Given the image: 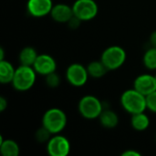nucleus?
<instances>
[{"label": "nucleus", "instance_id": "obj_1", "mask_svg": "<svg viewBox=\"0 0 156 156\" xmlns=\"http://www.w3.org/2000/svg\"><path fill=\"white\" fill-rule=\"evenodd\" d=\"M120 102L122 109L131 115L144 112L147 110L146 96L143 95L133 88L122 92Z\"/></svg>", "mask_w": 156, "mask_h": 156}, {"label": "nucleus", "instance_id": "obj_2", "mask_svg": "<svg viewBox=\"0 0 156 156\" xmlns=\"http://www.w3.org/2000/svg\"><path fill=\"white\" fill-rule=\"evenodd\" d=\"M68 117L64 111L58 108H51L45 112L42 117V125L52 134L60 133L67 126Z\"/></svg>", "mask_w": 156, "mask_h": 156}, {"label": "nucleus", "instance_id": "obj_3", "mask_svg": "<svg viewBox=\"0 0 156 156\" xmlns=\"http://www.w3.org/2000/svg\"><path fill=\"white\" fill-rule=\"evenodd\" d=\"M37 75V73L33 67L19 65L16 69L15 76L11 84L17 91L29 90L36 83Z\"/></svg>", "mask_w": 156, "mask_h": 156}, {"label": "nucleus", "instance_id": "obj_4", "mask_svg": "<svg viewBox=\"0 0 156 156\" xmlns=\"http://www.w3.org/2000/svg\"><path fill=\"white\" fill-rule=\"evenodd\" d=\"M127 54L121 46H110L103 50L101 60L108 70H116L123 66L126 61Z\"/></svg>", "mask_w": 156, "mask_h": 156}, {"label": "nucleus", "instance_id": "obj_5", "mask_svg": "<svg viewBox=\"0 0 156 156\" xmlns=\"http://www.w3.org/2000/svg\"><path fill=\"white\" fill-rule=\"evenodd\" d=\"M103 110L102 102L94 95H85L78 103L80 114L87 120L98 119Z\"/></svg>", "mask_w": 156, "mask_h": 156}, {"label": "nucleus", "instance_id": "obj_6", "mask_svg": "<svg viewBox=\"0 0 156 156\" xmlns=\"http://www.w3.org/2000/svg\"><path fill=\"white\" fill-rule=\"evenodd\" d=\"M73 14L81 21L94 19L99 12V6L95 0H76L72 5Z\"/></svg>", "mask_w": 156, "mask_h": 156}, {"label": "nucleus", "instance_id": "obj_7", "mask_svg": "<svg viewBox=\"0 0 156 156\" xmlns=\"http://www.w3.org/2000/svg\"><path fill=\"white\" fill-rule=\"evenodd\" d=\"M66 79L68 82L73 87L84 86L89 79V73L87 67H84L80 63H72L66 69Z\"/></svg>", "mask_w": 156, "mask_h": 156}, {"label": "nucleus", "instance_id": "obj_8", "mask_svg": "<svg viewBox=\"0 0 156 156\" xmlns=\"http://www.w3.org/2000/svg\"><path fill=\"white\" fill-rule=\"evenodd\" d=\"M71 145L69 139L59 133L53 134L47 143V152L49 156H68Z\"/></svg>", "mask_w": 156, "mask_h": 156}, {"label": "nucleus", "instance_id": "obj_9", "mask_svg": "<svg viewBox=\"0 0 156 156\" xmlns=\"http://www.w3.org/2000/svg\"><path fill=\"white\" fill-rule=\"evenodd\" d=\"M53 5L52 0H27V10L31 16L43 17L50 15Z\"/></svg>", "mask_w": 156, "mask_h": 156}, {"label": "nucleus", "instance_id": "obj_10", "mask_svg": "<svg viewBox=\"0 0 156 156\" xmlns=\"http://www.w3.org/2000/svg\"><path fill=\"white\" fill-rule=\"evenodd\" d=\"M33 68L38 75L47 76L56 71L57 62L55 58L48 54H38Z\"/></svg>", "mask_w": 156, "mask_h": 156}, {"label": "nucleus", "instance_id": "obj_11", "mask_svg": "<svg viewBox=\"0 0 156 156\" xmlns=\"http://www.w3.org/2000/svg\"><path fill=\"white\" fill-rule=\"evenodd\" d=\"M133 89L144 96H148L156 90V79L152 74H141L133 81Z\"/></svg>", "mask_w": 156, "mask_h": 156}, {"label": "nucleus", "instance_id": "obj_12", "mask_svg": "<svg viewBox=\"0 0 156 156\" xmlns=\"http://www.w3.org/2000/svg\"><path fill=\"white\" fill-rule=\"evenodd\" d=\"M74 16L72 6L64 4V3H58L53 5L52 10L50 12L51 18L58 23H65L67 24L69 20Z\"/></svg>", "mask_w": 156, "mask_h": 156}, {"label": "nucleus", "instance_id": "obj_13", "mask_svg": "<svg viewBox=\"0 0 156 156\" xmlns=\"http://www.w3.org/2000/svg\"><path fill=\"white\" fill-rule=\"evenodd\" d=\"M98 119L101 125L105 129H114L119 124L118 114L110 109L103 110Z\"/></svg>", "mask_w": 156, "mask_h": 156}, {"label": "nucleus", "instance_id": "obj_14", "mask_svg": "<svg viewBox=\"0 0 156 156\" xmlns=\"http://www.w3.org/2000/svg\"><path fill=\"white\" fill-rule=\"evenodd\" d=\"M0 154L3 156H18L20 148L17 143L12 139H4L0 136Z\"/></svg>", "mask_w": 156, "mask_h": 156}, {"label": "nucleus", "instance_id": "obj_15", "mask_svg": "<svg viewBox=\"0 0 156 156\" xmlns=\"http://www.w3.org/2000/svg\"><path fill=\"white\" fill-rule=\"evenodd\" d=\"M37 56H38V53L37 49L33 47L27 46V47L23 48L20 50L18 54V61L20 65L33 67Z\"/></svg>", "mask_w": 156, "mask_h": 156}, {"label": "nucleus", "instance_id": "obj_16", "mask_svg": "<svg viewBox=\"0 0 156 156\" xmlns=\"http://www.w3.org/2000/svg\"><path fill=\"white\" fill-rule=\"evenodd\" d=\"M16 69L8 60H0V82L2 84H11L15 76Z\"/></svg>", "mask_w": 156, "mask_h": 156}, {"label": "nucleus", "instance_id": "obj_17", "mask_svg": "<svg viewBox=\"0 0 156 156\" xmlns=\"http://www.w3.org/2000/svg\"><path fill=\"white\" fill-rule=\"evenodd\" d=\"M131 125L133 130L138 132H144L149 128L150 119L145 113V112L135 113L133 114L131 117Z\"/></svg>", "mask_w": 156, "mask_h": 156}, {"label": "nucleus", "instance_id": "obj_18", "mask_svg": "<svg viewBox=\"0 0 156 156\" xmlns=\"http://www.w3.org/2000/svg\"><path fill=\"white\" fill-rule=\"evenodd\" d=\"M87 70L89 76L93 79H101L104 77L108 71L107 68L105 67V65L102 63L101 59L90 61L87 66Z\"/></svg>", "mask_w": 156, "mask_h": 156}, {"label": "nucleus", "instance_id": "obj_19", "mask_svg": "<svg viewBox=\"0 0 156 156\" xmlns=\"http://www.w3.org/2000/svg\"><path fill=\"white\" fill-rule=\"evenodd\" d=\"M144 66L149 70H156V48H149L143 57Z\"/></svg>", "mask_w": 156, "mask_h": 156}, {"label": "nucleus", "instance_id": "obj_20", "mask_svg": "<svg viewBox=\"0 0 156 156\" xmlns=\"http://www.w3.org/2000/svg\"><path fill=\"white\" fill-rule=\"evenodd\" d=\"M52 133L43 125L38 128L36 133H35V139L37 143L39 144H46L50 140V138L52 137Z\"/></svg>", "mask_w": 156, "mask_h": 156}, {"label": "nucleus", "instance_id": "obj_21", "mask_svg": "<svg viewBox=\"0 0 156 156\" xmlns=\"http://www.w3.org/2000/svg\"><path fill=\"white\" fill-rule=\"evenodd\" d=\"M45 81H46V84L48 87H49L51 89H55L59 86L61 80H60L59 75H58L55 71V72H52V73L45 76Z\"/></svg>", "mask_w": 156, "mask_h": 156}, {"label": "nucleus", "instance_id": "obj_22", "mask_svg": "<svg viewBox=\"0 0 156 156\" xmlns=\"http://www.w3.org/2000/svg\"><path fill=\"white\" fill-rule=\"evenodd\" d=\"M146 104L147 110L154 113H156V90L146 96Z\"/></svg>", "mask_w": 156, "mask_h": 156}, {"label": "nucleus", "instance_id": "obj_23", "mask_svg": "<svg viewBox=\"0 0 156 156\" xmlns=\"http://www.w3.org/2000/svg\"><path fill=\"white\" fill-rule=\"evenodd\" d=\"M82 21L80 20V19H79L77 16H73L69 20V22L67 23L68 24V27H69V28H71V29H76V28H78L80 26V23H81Z\"/></svg>", "mask_w": 156, "mask_h": 156}, {"label": "nucleus", "instance_id": "obj_24", "mask_svg": "<svg viewBox=\"0 0 156 156\" xmlns=\"http://www.w3.org/2000/svg\"><path fill=\"white\" fill-rule=\"evenodd\" d=\"M8 106V102H7V100L4 97V96H1L0 97V112H3L5 111V109L7 108Z\"/></svg>", "mask_w": 156, "mask_h": 156}, {"label": "nucleus", "instance_id": "obj_25", "mask_svg": "<svg viewBox=\"0 0 156 156\" xmlns=\"http://www.w3.org/2000/svg\"><path fill=\"white\" fill-rule=\"evenodd\" d=\"M141 153L135 151V150H131V149H128L126 151H124L122 154V156H141Z\"/></svg>", "mask_w": 156, "mask_h": 156}, {"label": "nucleus", "instance_id": "obj_26", "mask_svg": "<svg viewBox=\"0 0 156 156\" xmlns=\"http://www.w3.org/2000/svg\"><path fill=\"white\" fill-rule=\"evenodd\" d=\"M149 41H150L151 47L156 48V30L153 31V32L151 33L150 37H149Z\"/></svg>", "mask_w": 156, "mask_h": 156}, {"label": "nucleus", "instance_id": "obj_27", "mask_svg": "<svg viewBox=\"0 0 156 156\" xmlns=\"http://www.w3.org/2000/svg\"><path fill=\"white\" fill-rule=\"evenodd\" d=\"M154 76H155V79H156V73H155V75H154Z\"/></svg>", "mask_w": 156, "mask_h": 156}]
</instances>
